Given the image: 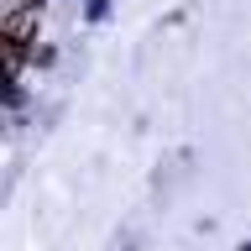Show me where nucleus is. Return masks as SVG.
<instances>
[{
  "label": "nucleus",
  "instance_id": "f257e3e1",
  "mask_svg": "<svg viewBox=\"0 0 251 251\" xmlns=\"http://www.w3.org/2000/svg\"><path fill=\"white\" fill-rule=\"evenodd\" d=\"M31 42H37V5H11L0 16V63L21 68L31 58Z\"/></svg>",
  "mask_w": 251,
  "mask_h": 251
}]
</instances>
